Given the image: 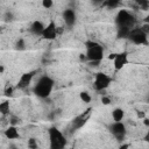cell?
<instances>
[{"instance_id":"cell-1","label":"cell","mask_w":149,"mask_h":149,"mask_svg":"<svg viewBox=\"0 0 149 149\" xmlns=\"http://www.w3.org/2000/svg\"><path fill=\"white\" fill-rule=\"evenodd\" d=\"M85 59L91 63V64H99L105 56V51H104V47L93 41V40H88L85 42Z\"/></svg>"},{"instance_id":"cell-2","label":"cell","mask_w":149,"mask_h":149,"mask_svg":"<svg viewBox=\"0 0 149 149\" xmlns=\"http://www.w3.org/2000/svg\"><path fill=\"white\" fill-rule=\"evenodd\" d=\"M54 86H55V80L50 76L44 74L37 79L36 84L33 87V92L36 97L41 99H45L51 94Z\"/></svg>"},{"instance_id":"cell-3","label":"cell","mask_w":149,"mask_h":149,"mask_svg":"<svg viewBox=\"0 0 149 149\" xmlns=\"http://www.w3.org/2000/svg\"><path fill=\"white\" fill-rule=\"evenodd\" d=\"M48 139H49V149H65L68 141L62 130L57 127L52 126L48 129Z\"/></svg>"},{"instance_id":"cell-4","label":"cell","mask_w":149,"mask_h":149,"mask_svg":"<svg viewBox=\"0 0 149 149\" xmlns=\"http://www.w3.org/2000/svg\"><path fill=\"white\" fill-rule=\"evenodd\" d=\"M135 19L130 12L127 9H120L115 16V24L118 28H133Z\"/></svg>"},{"instance_id":"cell-5","label":"cell","mask_w":149,"mask_h":149,"mask_svg":"<svg viewBox=\"0 0 149 149\" xmlns=\"http://www.w3.org/2000/svg\"><path fill=\"white\" fill-rule=\"evenodd\" d=\"M128 40H130L136 45H147L148 44V34L141 27H133L128 34Z\"/></svg>"},{"instance_id":"cell-6","label":"cell","mask_w":149,"mask_h":149,"mask_svg":"<svg viewBox=\"0 0 149 149\" xmlns=\"http://www.w3.org/2000/svg\"><path fill=\"white\" fill-rule=\"evenodd\" d=\"M127 51H120V52H113L108 55V59L113 61V68L115 71L122 70L128 63H129V57H128Z\"/></svg>"},{"instance_id":"cell-7","label":"cell","mask_w":149,"mask_h":149,"mask_svg":"<svg viewBox=\"0 0 149 149\" xmlns=\"http://www.w3.org/2000/svg\"><path fill=\"white\" fill-rule=\"evenodd\" d=\"M113 81V78L111 76H108L105 72H97L94 74V79H93V86L95 91H105L106 88H108L111 86Z\"/></svg>"},{"instance_id":"cell-8","label":"cell","mask_w":149,"mask_h":149,"mask_svg":"<svg viewBox=\"0 0 149 149\" xmlns=\"http://www.w3.org/2000/svg\"><path fill=\"white\" fill-rule=\"evenodd\" d=\"M109 132L116 141L123 142L126 134H127V128H126V125L123 122H113L109 126Z\"/></svg>"},{"instance_id":"cell-9","label":"cell","mask_w":149,"mask_h":149,"mask_svg":"<svg viewBox=\"0 0 149 149\" xmlns=\"http://www.w3.org/2000/svg\"><path fill=\"white\" fill-rule=\"evenodd\" d=\"M57 35H58V27L54 20H50L49 23L47 26H44L41 37L47 41H54V40H56Z\"/></svg>"},{"instance_id":"cell-10","label":"cell","mask_w":149,"mask_h":149,"mask_svg":"<svg viewBox=\"0 0 149 149\" xmlns=\"http://www.w3.org/2000/svg\"><path fill=\"white\" fill-rule=\"evenodd\" d=\"M36 72H37L36 70H33V71H28V72L22 73L20 76L17 83H16L15 88H17V90H26V88H28V86L31 84Z\"/></svg>"},{"instance_id":"cell-11","label":"cell","mask_w":149,"mask_h":149,"mask_svg":"<svg viewBox=\"0 0 149 149\" xmlns=\"http://www.w3.org/2000/svg\"><path fill=\"white\" fill-rule=\"evenodd\" d=\"M91 111H92V108H87L84 113L77 115V116L71 121V129H72V130L80 129V128L87 122V120L90 119V116H91Z\"/></svg>"},{"instance_id":"cell-12","label":"cell","mask_w":149,"mask_h":149,"mask_svg":"<svg viewBox=\"0 0 149 149\" xmlns=\"http://www.w3.org/2000/svg\"><path fill=\"white\" fill-rule=\"evenodd\" d=\"M62 19L65 23L66 27L69 28H72L74 24H76V21H77V14L76 12L72 9V8H66L63 10L62 13Z\"/></svg>"},{"instance_id":"cell-13","label":"cell","mask_w":149,"mask_h":149,"mask_svg":"<svg viewBox=\"0 0 149 149\" xmlns=\"http://www.w3.org/2000/svg\"><path fill=\"white\" fill-rule=\"evenodd\" d=\"M3 135H5V137H6L7 140H10V141L19 140V139L21 137V135H20V132H19L17 127H16V126H14V125L8 126V127L5 129Z\"/></svg>"},{"instance_id":"cell-14","label":"cell","mask_w":149,"mask_h":149,"mask_svg":"<svg viewBox=\"0 0 149 149\" xmlns=\"http://www.w3.org/2000/svg\"><path fill=\"white\" fill-rule=\"evenodd\" d=\"M125 109L121 108V107H115L111 115H112V119H113V122H122V120L125 119Z\"/></svg>"},{"instance_id":"cell-15","label":"cell","mask_w":149,"mask_h":149,"mask_svg":"<svg viewBox=\"0 0 149 149\" xmlns=\"http://www.w3.org/2000/svg\"><path fill=\"white\" fill-rule=\"evenodd\" d=\"M43 29H44V24L41 21H38V20H35L30 24V31H31V34H34L36 36H41Z\"/></svg>"},{"instance_id":"cell-16","label":"cell","mask_w":149,"mask_h":149,"mask_svg":"<svg viewBox=\"0 0 149 149\" xmlns=\"http://www.w3.org/2000/svg\"><path fill=\"white\" fill-rule=\"evenodd\" d=\"M9 112H10V102H9V100L1 101L0 102V114L6 116V115L9 114Z\"/></svg>"},{"instance_id":"cell-17","label":"cell","mask_w":149,"mask_h":149,"mask_svg":"<svg viewBox=\"0 0 149 149\" xmlns=\"http://www.w3.org/2000/svg\"><path fill=\"white\" fill-rule=\"evenodd\" d=\"M79 98H80V100H81L83 102H85V104L91 102V99H92L91 94H90L87 91H81V92L79 93Z\"/></svg>"},{"instance_id":"cell-18","label":"cell","mask_w":149,"mask_h":149,"mask_svg":"<svg viewBox=\"0 0 149 149\" xmlns=\"http://www.w3.org/2000/svg\"><path fill=\"white\" fill-rule=\"evenodd\" d=\"M15 48H16V50H19V51L24 50V49H26V42H24V40H23V38H19L17 42H16V44H15Z\"/></svg>"},{"instance_id":"cell-19","label":"cell","mask_w":149,"mask_h":149,"mask_svg":"<svg viewBox=\"0 0 149 149\" xmlns=\"http://www.w3.org/2000/svg\"><path fill=\"white\" fill-rule=\"evenodd\" d=\"M28 148L29 149H37V141L34 137L28 140Z\"/></svg>"},{"instance_id":"cell-20","label":"cell","mask_w":149,"mask_h":149,"mask_svg":"<svg viewBox=\"0 0 149 149\" xmlns=\"http://www.w3.org/2000/svg\"><path fill=\"white\" fill-rule=\"evenodd\" d=\"M14 90H15V87L14 86H7L6 88H5V95L6 97H12L13 95V92H14Z\"/></svg>"},{"instance_id":"cell-21","label":"cell","mask_w":149,"mask_h":149,"mask_svg":"<svg viewBox=\"0 0 149 149\" xmlns=\"http://www.w3.org/2000/svg\"><path fill=\"white\" fill-rule=\"evenodd\" d=\"M42 6L45 8V9H49L54 6V1L52 0H43L42 1Z\"/></svg>"},{"instance_id":"cell-22","label":"cell","mask_w":149,"mask_h":149,"mask_svg":"<svg viewBox=\"0 0 149 149\" xmlns=\"http://www.w3.org/2000/svg\"><path fill=\"white\" fill-rule=\"evenodd\" d=\"M119 1H111V0H108V1H106L105 2V5L106 6H108L109 8H114V7H116V6H119Z\"/></svg>"},{"instance_id":"cell-23","label":"cell","mask_w":149,"mask_h":149,"mask_svg":"<svg viewBox=\"0 0 149 149\" xmlns=\"http://www.w3.org/2000/svg\"><path fill=\"white\" fill-rule=\"evenodd\" d=\"M118 149H130V144L127 142H121V144L118 147Z\"/></svg>"},{"instance_id":"cell-24","label":"cell","mask_w":149,"mask_h":149,"mask_svg":"<svg viewBox=\"0 0 149 149\" xmlns=\"http://www.w3.org/2000/svg\"><path fill=\"white\" fill-rule=\"evenodd\" d=\"M101 102H102L104 105H109V104H111V99H109L108 97H102V98H101Z\"/></svg>"},{"instance_id":"cell-25","label":"cell","mask_w":149,"mask_h":149,"mask_svg":"<svg viewBox=\"0 0 149 149\" xmlns=\"http://www.w3.org/2000/svg\"><path fill=\"white\" fill-rule=\"evenodd\" d=\"M137 116H139V118H144V113H142V112L140 113V112H139V113H137Z\"/></svg>"},{"instance_id":"cell-26","label":"cell","mask_w":149,"mask_h":149,"mask_svg":"<svg viewBox=\"0 0 149 149\" xmlns=\"http://www.w3.org/2000/svg\"><path fill=\"white\" fill-rule=\"evenodd\" d=\"M143 121H144V125H146V126H148V125H149V122H148V119H147V118H144V119H143Z\"/></svg>"},{"instance_id":"cell-27","label":"cell","mask_w":149,"mask_h":149,"mask_svg":"<svg viewBox=\"0 0 149 149\" xmlns=\"http://www.w3.org/2000/svg\"><path fill=\"white\" fill-rule=\"evenodd\" d=\"M3 70H5V68L2 65H0V72H3Z\"/></svg>"},{"instance_id":"cell-28","label":"cell","mask_w":149,"mask_h":149,"mask_svg":"<svg viewBox=\"0 0 149 149\" xmlns=\"http://www.w3.org/2000/svg\"><path fill=\"white\" fill-rule=\"evenodd\" d=\"M9 149H17V148H16L15 146H10V148H9Z\"/></svg>"},{"instance_id":"cell-29","label":"cell","mask_w":149,"mask_h":149,"mask_svg":"<svg viewBox=\"0 0 149 149\" xmlns=\"http://www.w3.org/2000/svg\"><path fill=\"white\" fill-rule=\"evenodd\" d=\"M66 149H74L73 147H70V148H66Z\"/></svg>"}]
</instances>
